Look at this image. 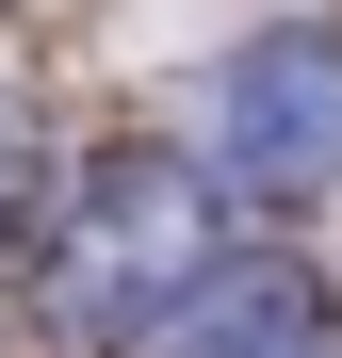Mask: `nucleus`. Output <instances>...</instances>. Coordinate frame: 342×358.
Instances as JSON below:
<instances>
[{
	"label": "nucleus",
	"mask_w": 342,
	"mask_h": 358,
	"mask_svg": "<svg viewBox=\"0 0 342 358\" xmlns=\"http://www.w3.org/2000/svg\"><path fill=\"white\" fill-rule=\"evenodd\" d=\"M228 163L261 196H326L342 179V33H261L228 66Z\"/></svg>",
	"instance_id": "f03ea898"
},
{
	"label": "nucleus",
	"mask_w": 342,
	"mask_h": 358,
	"mask_svg": "<svg viewBox=\"0 0 342 358\" xmlns=\"http://www.w3.org/2000/svg\"><path fill=\"white\" fill-rule=\"evenodd\" d=\"M196 261H212V179L163 163V147H98L82 196H66V228H49V277L98 293V310H163Z\"/></svg>",
	"instance_id": "f257e3e1"
},
{
	"label": "nucleus",
	"mask_w": 342,
	"mask_h": 358,
	"mask_svg": "<svg viewBox=\"0 0 342 358\" xmlns=\"http://www.w3.org/2000/svg\"><path fill=\"white\" fill-rule=\"evenodd\" d=\"M33 196H49V131H33V98L0 82V245L33 228Z\"/></svg>",
	"instance_id": "20e7f679"
},
{
	"label": "nucleus",
	"mask_w": 342,
	"mask_h": 358,
	"mask_svg": "<svg viewBox=\"0 0 342 358\" xmlns=\"http://www.w3.org/2000/svg\"><path fill=\"white\" fill-rule=\"evenodd\" d=\"M131 358H326V293L294 261H196L131 326Z\"/></svg>",
	"instance_id": "7ed1b4c3"
}]
</instances>
